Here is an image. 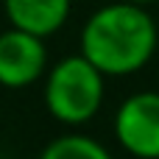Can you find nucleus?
Returning <instances> with one entry per match:
<instances>
[{"label":"nucleus","mask_w":159,"mask_h":159,"mask_svg":"<svg viewBox=\"0 0 159 159\" xmlns=\"http://www.w3.org/2000/svg\"><path fill=\"white\" fill-rule=\"evenodd\" d=\"M159 45L154 17L143 3L115 0L95 8L78 34V50L109 78L143 70Z\"/></svg>","instance_id":"f257e3e1"},{"label":"nucleus","mask_w":159,"mask_h":159,"mask_svg":"<svg viewBox=\"0 0 159 159\" xmlns=\"http://www.w3.org/2000/svg\"><path fill=\"white\" fill-rule=\"evenodd\" d=\"M103 81L106 75L78 50L59 59L45 73V106L67 129L89 123L103 106Z\"/></svg>","instance_id":"f03ea898"},{"label":"nucleus","mask_w":159,"mask_h":159,"mask_svg":"<svg viewBox=\"0 0 159 159\" xmlns=\"http://www.w3.org/2000/svg\"><path fill=\"white\" fill-rule=\"evenodd\" d=\"M115 137L131 157L159 159V92H134L117 106Z\"/></svg>","instance_id":"7ed1b4c3"},{"label":"nucleus","mask_w":159,"mask_h":159,"mask_svg":"<svg viewBox=\"0 0 159 159\" xmlns=\"http://www.w3.org/2000/svg\"><path fill=\"white\" fill-rule=\"evenodd\" d=\"M48 73L45 36L28 34L22 28H6L0 34V87L22 89Z\"/></svg>","instance_id":"20e7f679"},{"label":"nucleus","mask_w":159,"mask_h":159,"mask_svg":"<svg viewBox=\"0 0 159 159\" xmlns=\"http://www.w3.org/2000/svg\"><path fill=\"white\" fill-rule=\"evenodd\" d=\"M73 0H3L8 25L36 36H53L70 17Z\"/></svg>","instance_id":"39448f33"},{"label":"nucleus","mask_w":159,"mask_h":159,"mask_svg":"<svg viewBox=\"0 0 159 159\" xmlns=\"http://www.w3.org/2000/svg\"><path fill=\"white\" fill-rule=\"evenodd\" d=\"M45 159H106L109 151L89 134L81 131H70L61 137H53L45 148H42Z\"/></svg>","instance_id":"423d86ee"},{"label":"nucleus","mask_w":159,"mask_h":159,"mask_svg":"<svg viewBox=\"0 0 159 159\" xmlns=\"http://www.w3.org/2000/svg\"><path fill=\"white\" fill-rule=\"evenodd\" d=\"M129 3H143V6H148V3H157V0H129Z\"/></svg>","instance_id":"0eeeda50"}]
</instances>
